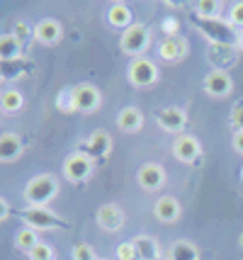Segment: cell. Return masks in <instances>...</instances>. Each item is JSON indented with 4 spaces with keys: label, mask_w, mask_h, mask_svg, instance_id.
<instances>
[{
    "label": "cell",
    "mask_w": 243,
    "mask_h": 260,
    "mask_svg": "<svg viewBox=\"0 0 243 260\" xmlns=\"http://www.w3.org/2000/svg\"><path fill=\"white\" fill-rule=\"evenodd\" d=\"M58 197V178L51 173H39L29 178L22 190V200L27 207H49Z\"/></svg>",
    "instance_id": "obj_1"
},
{
    "label": "cell",
    "mask_w": 243,
    "mask_h": 260,
    "mask_svg": "<svg viewBox=\"0 0 243 260\" xmlns=\"http://www.w3.org/2000/svg\"><path fill=\"white\" fill-rule=\"evenodd\" d=\"M149 46H151V29L141 22H134L131 27H127V29L122 32V37H119L122 54H127V56H131V58L146 56Z\"/></svg>",
    "instance_id": "obj_2"
},
{
    "label": "cell",
    "mask_w": 243,
    "mask_h": 260,
    "mask_svg": "<svg viewBox=\"0 0 243 260\" xmlns=\"http://www.w3.org/2000/svg\"><path fill=\"white\" fill-rule=\"evenodd\" d=\"M95 170V158L88 153V151H73L68 153L63 163H61V173H63V178L73 185H78V182L88 180L90 175H93Z\"/></svg>",
    "instance_id": "obj_3"
},
{
    "label": "cell",
    "mask_w": 243,
    "mask_h": 260,
    "mask_svg": "<svg viewBox=\"0 0 243 260\" xmlns=\"http://www.w3.org/2000/svg\"><path fill=\"white\" fill-rule=\"evenodd\" d=\"M20 219L24 221V226L34 229V231H56V229H63L61 216L54 214L49 207H24L20 212Z\"/></svg>",
    "instance_id": "obj_4"
},
{
    "label": "cell",
    "mask_w": 243,
    "mask_h": 260,
    "mask_svg": "<svg viewBox=\"0 0 243 260\" xmlns=\"http://www.w3.org/2000/svg\"><path fill=\"white\" fill-rule=\"evenodd\" d=\"M127 78L134 88H153L161 78V73H158V66L149 56H141L131 58V63L127 66Z\"/></svg>",
    "instance_id": "obj_5"
},
{
    "label": "cell",
    "mask_w": 243,
    "mask_h": 260,
    "mask_svg": "<svg viewBox=\"0 0 243 260\" xmlns=\"http://www.w3.org/2000/svg\"><path fill=\"white\" fill-rule=\"evenodd\" d=\"M73 90V102H76V112H83V114H90L100 107L102 102V92L97 85L93 83H78L71 88Z\"/></svg>",
    "instance_id": "obj_6"
},
{
    "label": "cell",
    "mask_w": 243,
    "mask_h": 260,
    "mask_svg": "<svg viewBox=\"0 0 243 260\" xmlns=\"http://www.w3.org/2000/svg\"><path fill=\"white\" fill-rule=\"evenodd\" d=\"M156 124L161 132L165 134H185V126H187V112L183 107H163L156 112Z\"/></svg>",
    "instance_id": "obj_7"
},
{
    "label": "cell",
    "mask_w": 243,
    "mask_h": 260,
    "mask_svg": "<svg viewBox=\"0 0 243 260\" xmlns=\"http://www.w3.org/2000/svg\"><path fill=\"white\" fill-rule=\"evenodd\" d=\"M170 153H173L175 160H180V163H195L199 158V153H202V144H199V139L192 134H180L175 136L173 146H170Z\"/></svg>",
    "instance_id": "obj_8"
},
{
    "label": "cell",
    "mask_w": 243,
    "mask_h": 260,
    "mask_svg": "<svg viewBox=\"0 0 243 260\" xmlns=\"http://www.w3.org/2000/svg\"><path fill=\"white\" fill-rule=\"evenodd\" d=\"M202 88H204V92H207L209 98H226V95H231V90H233V80H231V76H229V71L212 68L207 76H204Z\"/></svg>",
    "instance_id": "obj_9"
},
{
    "label": "cell",
    "mask_w": 243,
    "mask_h": 260,
    "mask_svg": "<svg viewBox=\"0 0 243 260\" xmlns=\"http://www.w3.org/2000/svg\"><path fill=\"white\" fill-rule=\"evenodd\" d=\"M165 170L158 163H144L139 170H136V182L144 192H158L163 185H165Z\"/></svg>",
    "instance_id": "obj_10"
},
{
    "label": "cell",
    "mask_w": 243,
    "mask_h": 260,
    "mask_svg": "<svg viewBox=\"0 0 243 260\" xmlns=\"http://www.w3.org/2000/svg\"><path fill=\"white\" fill-rule=\"evenodd\" d=\"M95 221H97V226L102 229V231L117 234L119 229L124 226V209L115 202H107L95 212Z\"/></svg>",
    "instance_id": "obj_11"
},
{
    "label": "cell",
    "mask_w": 243,
    "mask_h": 260,
    "mask_svg": "<svg viewBox=\"0 0 243 260\" xmlns=\"http://www.w3.org/2000/svg\"><path fill=\"white\" fill-rule=\"evenodd\" d=\"M190 51V44H187L185 37L175 34V37H165L158 46V56L165 61V63H180L183 58L187 56Z\"/></svg>",
    "instance_id": "obj_12"
},
{
    "label": "cell",
    "mask_w": 243,
    "mask_h": 260,
    "mask_svg": "<svg viewBox=\"0 0 243 260\" xmlns=\"http://www.w3.org/2000/svg\"><path fill=\"white\" fill-rule=\"evenodd\" d=\"M183 214V207L178 202V197L173 194H161L156 202H153V216L163 221V224H175Z\"/></svg>",
    "instance_id": "obj_13"
},
{
    "label": "cell",
    "mask_w": 243,
    "mask_h": 260,
    "mask_svg": "<svg viewBox=\"0 0 243 260\" xmlns=\"http://www.w3.org/2000/svg\"><path fill=\"white\" fill-rule=\"evenodd\" d=\"M61 37H63V27L54 17H44L34 24V42H39V44L54 46L61 42Z\"/></svg>",
    "instance_id": "obj_14"
},
{
    "label": "cell",
    "mask_w": 243,
    "mask_h": 260,
    "mask_svg": "<svg viewBox=\"0 0 243 260\" xmlns=\"http://www.w3.org/2000/svg\"><path fill=\"white\" fill-rule=\"evenodd\" d=\"M117 126H119L124 134H136V132H141V126H144V114H141V110L134 107V105L122 107L119 114H117Z\"/></svg>",
    "instance_id": "obj_15"
},
{
    "label": "cell",
    "mask_w": 243,
    "mask_h": 260,
    "mask_svg": "<svg viewBox=\"0 0 243 260\" xmlns=\"http://www.w3.org/2000/svg\"><path fill=\"white\" fill-rule=\"evenodd\" d=\"M22 151H24V144L17 134H12V132L0 134V160H3V163L17 160L22 156Z\"/></svg>",
    "instance_id": "obj_16"
},
{
    "label": "cell",
    "mask_w": 243,
    "mask_h": 260,
    "mask_svg": "<svg viewBox=\"0 0 243 260\" xmlns=\"http://www.w3.org/2000/svg\"><path fill=\"white\" fill-rule=\"evenodd\" d=\"M131 243L136 246V253H139L141 260H161V246L153 236L139 234V236L131 238Z\"/></svg>",
    "instance_id": "obj_17"
},
{
    "label": "cell",
    "mask_w": 243,
    "mask_h": 260,
    "mask_svg": "<svg viewBox=\"0 0 243 260\" xmlns=\"http://www.w3.org/2000/svg\"><path fill=\"white\" fill-rule=\"evenodd\" d=\"M24 46L17 42V37L12 32L0 34V63H10V61H17L20 54H22Z\"/></svg>",
    "instance_id": "obj_18"
},
{
    "label": "cell",
    "mask_w": 243,
    "mask_h": 260,
    "mask_svg": "<svg viewBox=\"0 0 243 260\" xmlns=\"http://www.w3.org/2000/svg\"><path fill=\"white\" fill-rule=\"evenodd\" d=\"M107 22L112 24V27H117V29H127V27H131V10H129L127 3H112L110 5V10H107Z\"/></svg>",
    "instance_id": "obj_19"
},
{
    "label": "cell",
    "mask_w": 243,
    "mask_h": 260,
    "mask_svg": "<svg viewBox=\"0 0 243 260\" xmlns=\"http://www.w3.org/2000/svg\"><path fill=\"white\" fill-rule=\"evenodd\" d=\"M88 153L93 156V158H100V156H107L110 153V148H112V136L102 132V129H97L93 134L88 136Z\"/></svg>",
    "instance_id": "obj_20"
},
{
    "label": "cell",
    "mask_w": 243,
    "mask_h": 260,
    "mask_svg": "<svg viewBox=\"0 0 243 260\" xmlns=\"http://www.w3.org/2000/svg\"><path fill=\"white\" fill-rule=\"evenodd\" d=\"M168 260H199V250L192 241H185V238H180V241H175L170 250H168Z\"/></svg>",
    "instance_id": "obj_21"
},
{
    "label": "cell",
    "mask_w": 243,
    "mask_h": 260,
    "mask_svg": "<svg viewBox=\"0 0 243 260\" xmlns=\"http://www.w3.org/2000/svg\"><path fill=\"white\" fill-rule=\"evenodd\" d=\"M24 107V95L17 88H8L0 92V110L5 114H15Z\"/></svg>",
    "instance_id": "obj_22"
},
{
    "label": "cell",
    "mask_w": 243,
    "mask_h": 260,
    "mask_svg": "<svg viewBox=\"0 0 243 260\" xmlns=\"http://www.w3.org/2000/svg\"><path fill=\"white\" fill-rule=\"evenodd\" d=\"M42 241H39V236H37V231L34 229H27L22 226L17 234H15V248L17 250H22V253H29L32 248H37Z\"/></svg>",
    "instance_id": "obj_23"
},
{
    "label": "cell",
    "mask_w": 243,
    "mask_h": 260,
    "mask_svg": "<svg viewBox=\"0 0 243 260\" xmlns=\"http://www.w3.org/2000/svg\"><path fill=\"white\" fill-rule=\"evenodd\" d=\"M12 34L17 37V42L20 44H29V42H34V24L24 22V20H17L15 27H12Z\"/></svg>",
    "instance_id": "obj_24"
},
{
    "label": "cell",
    "mask_w": 243,
    "mask_h": 260,
    "mask_svg": "<svg viewBox=\"0 0 243 260\" xmlns=\"http://www.w3.org/2000/svg\"><path fill=\"white\" fill-rule=\"evenodd\" d=\"M197 15L204 20H214L221 15V3L219 0H199L197 3Z\"/></svg>",
    "instance_id": "obj_25"
},
{
    "label": "cell",
    "mask_w": 243,
    "mask_h": 260,
    "mask_svg": "<svg viewBox=\"0 0 243 260\" xmlns=\"http://www.w3.org/2000/svg\"><path fill=\"white\" fill-rule=\"evenodd\" d=\"M71 258L73 260H100L90 243H76L73 250H71Z\"/></svg>",
    "instance_id": "obj_26"
},
{
    "label": "cell",
    "mask_w": 243,
    "mask_h": 260,
    "mask_svg": "<svg viewBox=\"0 0 243 260\" xmlns=\"http://www.w3.org/2000/svg\"><path fill=\"white\" fill-rule=\"evenodd\" d=\"M27 258L29 260H56V253H54V248L49 243H39L37 248H32L27 253Z\"/></svg>",
    "instance_id": "obj_27"
},
{
    "label": "cell",
    "mask_w": 243,
    "mask_h": 260,
    "mask_svg": "<svg viewBox=\"0 0 243 260\" xmlns=\"http://www.w3.org/2000/svg\"><path fill=\"white\" fill-rule=\"evenodd\" d=\"M56 105H58V110H61V112H66V114L76 112V102H73V90H71V88H66V90L58 92Z\"/></svg>",
    "instance_id": "obj_28"
},
{
    "label": "cell",
    "mask_w": 243,
    "mask_h": 260,
    "mask_svg": "<svg viewBox=\"0 0 243 260\" xmlns=\"http://www.w3.org/2000/svg\"><path fill=\"white\" fill-rule=\"evenodd\" d=\"M117 260H141L139 253H136V246L131 243V241H124V243H119L115 250Z\"/></svg>",
    "instance_id": "obj_29"
},
{
    "label": "cell",
    "mask_w": 243,
    "mask_h": 260,
    "mask_svg": "<svg viewBox=\"0 0 243 260\" xmlns=\"http://www.w3.org/2000/svg\"><path fill=\"white\" fill-rule=\"evenodd\" d=\"M229 122L236 132H241L243 129V100H238L236 105L231 107V114H229Z\"/></svg>",
    "instance_id": "obj_30"
},
{
    "label": "cell",
    "mask_w": 243,
    "mask_h": 260,
    "mask_svg": "<svg viewBox=\"0 0 243 260\" xmlns=\"http://www.w3.org/2000/svg\"><path fill=\"white\" fill-rule=\"evenodd\" d=\"M229 24H233V27H241V29H243V0L233 3L231 8H229Z\"/></svg>",
    "instance_id": "obj_31"
},
{
    "label": "cell",
    "mask_w": 243,
    "mask_h": 260,
    "mask_svg": "<svg viewBox=\"0 0 243 260\" xmlns=\"http://www.w3.org/2000/svg\"><path fill=\"white\" fill-rule=\"evenodd\" d=\"M163 32H165V37H175V34H178V20H173V17H170V20H163Z\"/></svg>",
    "instance_id": "obj_32"
},
{
    "label": "cell",
    "mask_w": 243,
    "mask_h": 260,
    "mask_svg": "<svg viewBox=\"0 0 243 260\" xmlns=\"http://www.w3.org/2000/svg\"><path fill=\"white\" fill-rule=\"evenodd\" d=\"M231 146H233V151H236V153H241V156H243V129H241V132H233Z\"/></svg>",
    "instance_id": "obj_33"
},
{
    "label": "cell",
    "mask_w": 243,
    "mask_h": 260,
    "mask_svg": "<svg viewBox=\"0 0 243 260\" xmlns=\"http://www.w3.org/2000/svg\"><path fill=\"white\" fill-rule=\"evenodd\" d=\"M10 202H8V200H5V197H0V221H5V219H8V216H10Z\"/></svg>",
    "instance_id": "obj_34"
},
{
    "label": "cell",
    "mask_w": 243,
    "mask_h": 260,
    "mask_svg": "<svg viewBox=\"0 0 243 260\" xmlns=\"http://www.w3.org/2000/svg\"><path fill=\"white\" fill-rule=\"evenodd\" d=\"M236 46H238V51H243V29L238 32V37H236Z\"/></svg>",
    "instance_id": "obj_35"
},
{
    "label": "cell",
    "mask_w": 243,
    "mask_h": 260,
    "mask_svg": "<svg viewBox=\"0 0 243 260\" xmlns=\"http://www.w3.org/2000/svg\"><path fill=\"white\" fill-rule=\"evenodd\" d=\"M241 180H243V168H241Z\"/></svg>",
    "instance_id": "obj_36"
}]
</instances>
